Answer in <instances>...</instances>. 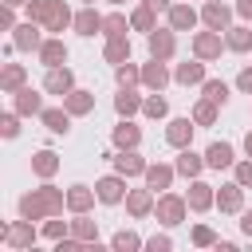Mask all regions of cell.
<instances>
[{
  "label": "cell",
  "instance_id": "1",
  "mask_svg": "<svg viewBox=\"0 0 252 252\" xmlns=\"http://www.w3.org/2000/svg\"><path fill=\"white\" fill-rule=\"evenodd\" d=\"M63 209H67V193L63 189H55V185H39V189H32V193H24L20 197V217H28V220H43V217H63Z\"/></svg>",
  "mask_w": 252,
  "mask_h": 252
},
{
  "label": "cell",
  "instance_id": "2",
  "mask_svg": "<svg viewBox=\"0 0 252 252\" xmlns=\"http://www.w3.org/2000/svg\"><path fill=\"white\" fill-rule=\"evenodd\" d=\"M28 20L43 24V32H63L75 24V12L63 0H28Z\"/></svg>",
  "mask_w": 252,
  "mask_h": 252
},
{
  "label": "cell",
  "instance_id": "3",
  "mask_svg": "<svg viewBox=\"0 0 252 252\" xmlns=\"http://www.w3.org/2000/svg\"><path fill=\"white\" fill-rule=\"evenodd\" d=\"M154 217H158V224L177 228V224L189 217V201H185V197H177V193H161V197H158V205H154Z\"/></svg>",
  "mask_w": 252,
  "mask_h": 252
},
{
  "label": "cell",
  "instance_id": "4",
  "mask_svg": "<svg viewBox=\"0 0 252 252\" xmlns=\"http://www.w3.org/2000/svg\"><path fill=\"white\" fill-rule=\"evenodd\" d=\"M224 47H228V43H224V35H220V32H213V28L193 35V55H197V59H205V63L220 59V51H224Z\"/></svg>",
  "mask_w": 252,
  "mask_h": 252
},
{
  "label": "cell",
  "instance_id": "5",
  "mask_svg": "<svg viewBox=\"0 0 252 252\" xmlns=\"http://www.w3.org/2000/svg\"><path fill=\"white\" fill-rule=\"evenodd\" d=\"M94 193H98V201L102 205H118V201H126V177L122 173H106V177H98L94 181Z\"/></svg>",
  "mask_w": 252,
  "mask_h": 252
},
{
  "label": "cell",
  "instance_id": "6",
  "mask_svg": "<svg viewBox=\"0 0 252 252\" xmlns=\"http://www.w3.org/2000/svg\"><path fill=\"white\" fill-rule=\"evenodd\" d=\"M39 28H43V24H35V20L16 24V28H12V47H16V51H39V43H43Z\"/></svg>",
  "mask_w": 252,
  "mask_h": 252
},
{
  "label": "cell",
  "instance_id": "7",
  "mask_svg": "<svg viewBox=\"0 0 252 252\" xmlns=\"http://www.w3.org/2000/svg\"><path fill=\"white\" fill-rule=\"evenodd\" d=\"M146 43H150V55L154 59H173V51H177V35H173V28H154L150 35H146Z\"/></svg>",
  "mask_w": 252,
  "mask_h": 252
},
{
  "label": "cell",
  "instance_id": "8",
  "mask_svg": "<svg viewBox=\"0 0 252 252\" xmlns=\"http://www.w3.org/2000/svg\"><path fill=\"white\" fill-rule=\"evenodd\" d=\"M185 201H189V213H209V209L217 205V189H213L209 181H201V177H193V185H189V193H185Z\"/></svg>",
  "mask_w": 252,
  "mask_h": 252
},
{
  "label": "cell",
  "instance_id": "9",
  "mask_svg": "<svg viewBox=\"0 0 252 252\" xmlns=\"http://www.w3.org/2000/svg\"><path fill=\"white\" fill-rule=\"evenodd\" d=\"M0 240H4L8 248H32V244H35V228H32L28 217H20V220H12V224L0 232Z\"/></svg>",
  "mask_w": 252,
  "mask_h": 252
},
{
  "label": "cell",
  "instance_id": "10",
  "mask_svg": "<svg viewBox=\"0 0 252 252\" xmlns=\"http://www.w3.org/2000/svg\"><path fill=\"white\" fill-rule=\"evenodd\" d=\"M232 12H236V8H228V4H220V0H205L201 20H205V28H213V32H228V28H232Z\"/></svg>",
  "mask_w": 252,
  "mask_h": 252
},
{
  "label": "cell",
  "instance_id": "11",
  "mask_svg": "<svg viewBox=\"0 0 252 252\" xmlns=\"http://www.w3.org/2000/svg\"><path fill=\"white\" fill-rule=\"evenodd\" d=\"M43 91L63 98L67 91H75V71H71V67H47V75H43Z\"/></svg>",
  "mask_w": 252,
  "mask_h": 252
},
{
  "label": "cell",
  "instance_id": "12",
  "mask_svg": "<svg viewBox=\"0 0 252 252\" xmlns=\"http://www.w3.org/2000/svg\"><path fill=\"white\" fill-rule=\"evenodd\" d=\"M193 130H197L193 114H189V118H169V126H165V142H169L173 150H185V146L193 142Z\"/></svg>",
  "mask_w": 252,
  "mask_h": 252
},
{
  "label": "cell",
  "instance_id": "13",
  "mask_svg": "<svg viewBox=\"0 0 252 252\" xmlns=\"http://www.w3.org/2000/svg\"><path fill=\"white\" fill-rule=\"evenodd\" d=\"M110 161H114V173H122V177H138V173H146V158L138 154V150H122V154H110Z\"/></svg>",
  "mask_w": 252,
  "mask_h": 252
},
{
  "label": "cell",
  "instance_id": "14",
  "mask_svg": "<svg viewBox=\"0 0 252 252\" xmlns=\"http://www.w3.org/2000/svg\"><path fill=\"white\" fill-rule=\"evenodd\" d=\"M217 209L220 213H244V185L240 181H228L217 189Z\"/></svg>",
  "mask_w": 252,
  "mask_h": 252
},
{
  "label": "cell",
  "instance_id": "15",
  "mask_svg": "<svg viewBox=\"0 0 252 252\" xmlns=\"http://www.w3.org/2000/svg\"><path fill=\"white\" fill-rule=\"evenodd\" d=\"M165 83H169L165 59H154V55H150V63L142 67V87H146V91H165Z\"/></svg>",
  "mask_w": 252,
  "mask_h": 252
},
{
  "label": "cell",
  "instance_id": "16",
  "mask_svg": "<svg viewBox=\"0 0 252 252\" xmlns=\"http://www.w3.org/2000/svg\"><path fill=\"white\" fill-rule=\"evenodd\" d=\"M173 173H177V165H165V161H150L142 177H146V185H150L154 193H158V189L165 193V189L173 185Z\"/></svg>",
  "mask_w": 252,
  "mask_h": 252
},
{
  "label": "cell",
  "instance_id": "17",
  "mask_svg": "<svg viewBox=\"0 0 252 252\" xmlns=\"http://www.w3.org/2000/svg\"><path fill=\"white\" fill-rule=\"evenodd\" d=\"M154 205H158V201H154V189H150V185H146V189H130V193H126V213H130V217H138V220H142V217H150V213H154Z\"/></svg>",
  "mask_w": 252,
  "mask_h": 252
},
{
  "label": "cell",
  "instance_id": "18",
  "mask_svg": "<svg viewBox=\"0 0 252 252\" xmlns=\"http://www.w3.org/2000/svg\"><path fill=\"white\" fill-rule=\"evenodd\" d=\"M35 55H39V63H43V67H63V63H67V43H63L59 35H51V39H43V43H39V51H35Z\"/></svg>",
  "mask_w": 252,
  "mask_h": 252
},
{
  "label": "cell",
  "instance_id": "19",
  "mask_svg": "<svg viewBox=\"0 0 252 252\" xmlns=\"http://www.w3.org/2000/svg\"><path fill=\"white\" fill-rule=\"evenodd\" d=\"M173 79L181 83V87H201L205 83V59H189V63H177V71H173Z\"/></svg>",
  "mask_w": 252,
  "mask_h": 252
},
{
  "label": "cell",
  "instance_id": "20",
  "mask_svg": "<svg viewBox=\"0 0 252 252\" xmlns=\"http://www.w3.org/2000/svg\"><path fill=\"white\" fill-rule=\"evenodd\" d=\"M20 87H28V67H24V63H4V71H0V91H4V94H16Z\"/></svg>",
  "mask_w": 252,
  "mask_h": 252
},
{
  "label": "cell",
  "instance_id": "21",
  "mask_svg": "<svg viewBox=\"0 0 252 252\" xmlns=\"http://www.w3.org/2000/svg\"><path fill=\"white\" fill-rule=\"evenodd\" d=\"M39 118H43V126H47L51 134H67L75 114H71L67 106H43V110H39Z\"/></svg>",
  "mask_w": 252,
  "mask_h": 252
},
{
  "label": "cell",
  "instance_id": "22",
  "mask_svg": "<svg viewBox=\"0 0 252 252\" xmlns=\"http://www.w3.org/2000/svg\"><path fill=\"white\" fill-rule=\"evenodd\" d=\"M165 16H169V28H173V32H189V28H197V20H201V12L189 8V4H173Z\"/></svg>",
  "mask_w": 252,
  "mask_h": 252
},
{
  "label": "cell",
  "instance_id": "23",
  "mask_svg": "<svg viewBox=\"0 0 252 252\" xmlns=\"http://www.w3.org/2000/svg\"><path fill=\"white\" fill-rule=\"evenodd\" d=\"M205 161H209V169H232V165H236V154H232L228 142H213V146L205 150Z\"/></svg>",
  "mask_w": 252,
  "mask_h": 252
},
{
  "label": "cell",
  "instance_id": "24",
  "mask_svg": "<svg viewBox=\"0 0 252 252\" xmlns=\"http://www.w3.org/2000/svg\"><path fill=\"white\" fill-rule=\"evenodd\" d=\"M94 201H98V193H94L91 185H71V189H67V209H71V213H91Z\"/></svg>",
  "mask_w": 252,
  "mask_h": 252
},
{
  "label": "cell",
  "instance_id": "25",
  "mask_svg": "<svg viewBox=\"0 0 252 252\" xmlns=\"http://www.w3.org/2000/svg\"><path fill=\"white\" fill-rule=\"evenodd\" d=\"M63 106H67L75 118H83V114H91V110H94V94L75 87V91H67V94H63Z\"/></svg>",
  "mask_w": 252,
  "mask_h": 252
},
{
  "label": "cell",
  "instance_id": "26",
  "mask_svg": "<svg viewBox=\"0 0 252 252\" xmlns=\"http://www.w3.org/2000/svg\"><path fill=\"white\" fill-rule=\"evenodd\" d=\"M32 173L43 177V181H51V177L59 173V154H55V150H39V154L32 158Z\"/></svg>",
  "mask_w": 252,
  "mask_h": 252
},
{
  "label": "cell",
  "instance_id": "27",
  "mask_svg": "<svg viewBox=\"0 0 252 252\" xmlns=\"http://www.w3.org/2000/svg\"><path fill=\"white\" fill-rule=\"evenodd\" d=\"M173 165H177V173H181V177H189V181H193V177H201V169H205L209 161H205L201 154H193V150L185 146V150L177 154V161H173Z\"/></svg>",
  "mask_w": 252,
  "mask_h": 252
},
{
  "label": "cell",
  "instance_id": "28",
  "mask_svg": "<svg viewBox=\"0 0 252 252\" xmlns=\"http://www.w3.org/2000/svg\"><path fill=\"white\" fill-rule=\"evenodd\" d=\"M71 236L83 240V244H98V220H91L87 213H75V220H71Z\"/></svg>",
  "mask_w": 252,
  "mask_h": 252
},
{
  "label": "cell",
  "instance_id": "29",
  "mask_svg": "<svg viewBox=\"0 0 252 252\" xmlns=\"http://www.w3.org/2000/svg\"><path fill=\"white\" fill-rule=\"evenodd\" d=\"M79 35H94V32H102V16L94 12V4H87L83 12H75V24H71Z\"/></svg>",
  "mask_w": 252,
  "mask_h": 252
},
{
  "label": "cell",
  "instance_id": "30",
  "mask_svg": "<svg viewBox=\"0 0 252 252\" xmlns=\"http://www.w3.org/2000/svg\"><path fill=\"white\" fill-rule=\"evenodd\" d=\"M12 110H16V114H24V118H28V114H39V110H43V98H39L32 87H20V91H16V102H12Z\"/></svg>",
  "mask_w": 252,
  "mask_h": 252
},
{
  "label": "cell",
  "instance_id": "31",
  "mask_svg": "<svg viewBox=\"0 0 252 252\" xmlns=\"http://www.w3.org/2000/svg\"><path fill=\"white\" fill-rule=\"evenodd\" d=\"M142 102H146V98H138V91H134V87H118V94H114V110H118L122 118L138 114V110H142Z\"/></svg>",
  "mask_w": 252,
  "mask_h": 252
},
{
  "label": "cell",
  "instance_id": "32",
  "mask_svg": "<svg viewBox=\"0 0 252 252\" xmlns=\"http://www.w3.org/2000/svg\"><path fill=\"white\" fill-rule=\"evenodd\" d=\"M110 138H114V146H118V150H138L142 130H138L130 118H122V126H114V134H110Z\"/></svg>",
  "mask_w": 252,
  "mask_h": 252
},
{
  "label": "cell",
  "instance_id": "33",
  "mask_svg": "<svg viewBox=\"0 0 252 252\" xmlns=\"http://www.w3.org/2000/svg\"><path fill=\"white\" fill-rule=\"evenodd\" d=\"M102 59H106V63H114V67H118V63H126V59H130V39H126V35H110V39H106V47H102Z\"/></svg>",
  "mask_w": 252,
  "mask_h": 252
},
{
  "label": "cell",
  "instance_id": "34",
  "mask_svg": "<svg viewBox=\"0 0 252 252\" xmlns=\"http://www.w3.org/2000/svg\"><path fill=\"white\" fill-rule=\"evenodd\" d=\"M224 43H228V51H248L252 47V28H244V24L228 28L224 32Z\"/></svg>",
  "mask_w": 252,
  "mask_h": 252
},
{
  "label": "cell",
  "instance_id": "35",
  "mask_svg": "<svg viewBox=\"0 0 252 252\" xmlns=\"http://www.w3.org/2000/svg\"><path fill=\"white\" fill-rule=\"evenodd\" d=\"M130 28H134V32H146V35H150V32L158 28V20H154V8L138 4V8L130 12Z\"/></svg>",
  "mask_w": 252,
  "mask_h": 252
},
{
  "label": "cell",
  "instance_id": "36",
  "mask_svg": "<svg viewBox=\"0 0 252 252\" xmlns=\"http://www.w3.org/2000/svg\"><path fill=\"white\" fill-rule=\"evenodd\" d=\"M130 32V16H122V12H110V16H102V35L110 39V35H126Z\"/></svg>",
  "mask_w": 252,
  "mask_h": 252
},
{
  "label": "cell",
  "instance_id": "37",
  "mask_svg": "<svg viewBox=\"0 0 252 252\" xmlns=\"http://www.w3.org/2000/svg\"><path fill=\"white\" fill-rule=\"evenodd\" d=\"M201 94L213 98L217 106H224V102H228V83H224V79H205V83H201Z\"/></svg>",
  "mask_w": 252,
  "mask_h": 252
},
{
  "label": "cell",
  "instance_id": "38",
  "mask_svg": "<svg viewBox=\"0 0 252 252\" xmlns=\"http://www.w3.org/2000/svg\"><path fill=\"white\" fill-rule=\"evenodd\" d=\"M114 79H118V87H138V83H142V67H134V63L126 59V63L114 67Z\"/></svg>",
  "mask_w": 252,
  "mask_h": 252
},
{
  "label": "cell",
  "instance_id": "39",
  "mask_svg": "<svg viewBox=\"0 0 252 252\" xmlns=\"http://www.w3.org/2000/svg\"><path fill=\"white\" fill-rule=\"evenodd\" d=\"M193 122H197V126H213V122H217V102L201 94V102L193 106Z\"/></svg>",
  "mask_w": 252,
  "mask_h": 252
},
{
  "label": "cell",
  "instance_id": "40",
  "mask_svg": "<svg viewBox=\"0 0 252 252\" xmlns=\"http://www.w3.org/2000/svg\"><path fill=\"white\" fill-rule=\"evenodd\" d=\"M142 114H146V118H165V114H169V102L161 98V91H154V94L142 102Z\"/></svg>",
  "mask_w": 252,
  "mask_h": 252
},
{
  "label": "cell",
  "instance_id": "41",
  "mask_svg": "<svg viewBox=\"0 0 252 252\" xmlns=\"http://www.w3.org/2000/svg\"><path fill=\"white\" fill-rule=\"evenodd\" d=\"M110 244H114L118 252H134V248H142L146 240H142L138 232H130V228H122V232H114V240H110Z\"/></svg>",
  "mask_w": 252,
  "mask_h": 252
},
{
  "label": "cell",
  "instance_id": "42",
  "mask_svg": "<svg viewBox=\"0 0 252 252\" xmlns=\"http://www.w3.org/2000/svg\"><path fill=\"white\" fill-rule=\"evenodd\" d=\"M43 236L47 240H63V236H71V220H43Z\"/></svg>",
  "mask_w": 252,
  "mask_h": 252
},
{
  "label": "cell",
  "instance_id": "43",
  "mask_svg": "<svg viewBox=\"0 0 252 252\" xmlns=\"http://www.w3.org/2000/svg\"><path fill=\"white\" fill-rule=\"evenodd\" d=\"M189 240H193L197 248H213V244H217V232H213L209 224H193V232H189Z\"/></svg>",
  "mask_w": 252,
  "mask_h": 252
},
{
  "label": "cell",
  "instance_id": "44",
  "mask_svg": "<svg viewBox=\"0 0 252 252\" xmlns=\"http://www.w3.org/2000/svg\"><path fill=\"white\" fill-rule=\"evenodd\" d=\"M20 118H24V114H16V110L4 114V118H0V134H4V138H16V134H20Z\"/></svg>",
  "mask_w": 252,
  "mask_h": 252
},
{
  "label": "cell",
  "instance_id": "45",
  "mask_svg": "<svg viewBox=\"0 0 252 252\" xmlns=\"http://www.w3.org/2000/svg\"><path fill=\"white\" fill-rule=\"evenodd\" d=\"M146 248H150V252H169V248H173V240H169L165 232H154V236L146 240Z\"/></svg>",
  "mask_w": 252,
  "mask_h": 252
},
{
  "label": "cell",
  "instance_id": "46",
  "mask_svg": "<svg viewBox=\"0 0 252 252\" xmlns=\"http://www.w3.org/2000/svg\"><path fill=\"white\" fill-rule=\"evenodd\" d=\"M232 173H236V181L248 189V185H252V158H248V161H236V165H232Z\"/></svg>",
  "mask_w": 252,
  "mask_h": 252
},
{
  "label": "cell",
  "instance_id": "47",
  "mask_svg": "<svg viewBox=\"0 0 252 252\" xmlns=\"http://www.w3.org/2000/svg\"><path fill=\"white\" fill-rule=\"evenodd\" d=\"M16 28V16H12V4H4L0 8V32H12Z\"/></svg>",
  "mask_w": 252,
  "mask_h": 252
},
{
  "label": "cell",
  "instance_id": "48",
  "mask_svg": "<svg viewBox=\"0 0 252 252\" xmlns=\"http://www.w3.org/2000/svg\"><path fill=\"white\" fill-rule=\"evenodd\" d=\"M236 87H240L244 94H252V67H244V71L236 75Z\"/></svg>",
  "mask_w": 252,
  "mask_h": 252
},
{
  "label": "cell",
  "instance_id": "49",
  "mask_svg": "<svg viewBox=\"0 0 252 252\" xmlns=\"http://www.w3.org/2000/svg\"><path fill=\"white\" fill-rule=\"evenodd\" d=\"M146 8H154V12H169L173 8V0H142Z\"/></svg>",
  "mask_w": 252,
  "mask_h": 252
},
{
  "label": "cell",
  "instance_id": "50",
  "mask_svg": "<svg viewBox=\"0 0 252 252\" xmlns=\"http://www.w3.org/2000/svg\"><path fill=\"white\" fill-rule=\"evenodd\" d=\"M240 232H244V236H252V209H244V213H240Z\"/></svg>",
  "mask_w": 252,
  "mask_h": 252
},
{
  "label": "cell",
  "instance_id": "51",
  "mask_svg": "<svg viewBox=\"0 0 252 252\" xmlns=\"http://www.w3.org/2000/svg\"><path fill=\"white\" fill-rule=\"evenodd\" d=\"M236 16L240 20H252V0H236Z\"/></svg>",
  "mask_w": 252,
  "mask_h": 252
},
{
  "label": "cell",
  "instance_id": "52",
  "mask_svg": "<svg viewBox=\"0 0 252 252\" xmlns=\"http://www.w3.org/2000/svg\"><path fill=\"white\" fill-rule=\"evenodd\" d=\"M244 154H248V158H252V130H248V134H244Z\"/></svg>",
  "mask_w": 252,
  "mask_h": 252
},
{
  "label": "cell",
  "instance_id": "53",
  "mask_svg": "<svg viewBox=\"0 0 252 252\" xmlns=\"http://www.w3.org/2000/svg\"><path fill=\"white\" fill-rule=\"evenodd\" d=\"M4 4H12V8H28V0H4Z\"/></svg>",
  "mask_w": 252,
  "mask_h": 252
},
{
  "label": "cell",
  "instance_id": "54",
  "mask_svg": "<svg viewBox=\"0 0 252 252\" xmlns=\"http://www.w3.org/2000/svg\"><path fill=\"white\" fill-rule=\"evenodd\" d=\"M110 4H114V8H122V4H126V0H110Z\"/></svg>",
  "mask_w": 252,
  "mask_h": 252
},
{
  "label": "cell",
  "instance_id": "55",
  "mask_svg": "<svg viewBox=\"0 0 252 252\" xmlns=\"http://www.w3.org/2000/svg\"><path fill=\"white\" fill-rule=\"evenodd\" d=\"M83 4H94V0H83Z\"/></svg>",
  "mask_w": 252,
  "mask_h": 252
}]
</instances>
